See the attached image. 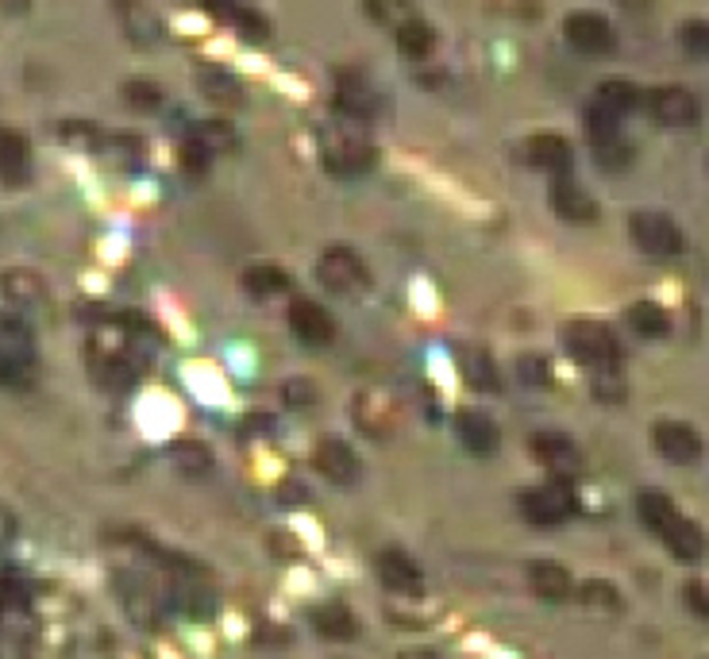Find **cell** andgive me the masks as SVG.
Wrapping results in <instances>:
<instances>
[{
	"instance_id": "ab89813d",
	"label": "cell",
	"mask_w": 709,
	"mask_h": 659,
	"mask_svg": "<svg viewBox=\"0 0 709 659\" xmlns=\"http://www.w3.org/2000/svg\"><path fill=\"white\" fill-rule=\"evenodd\" d=\"M181 166H186L189 174H201L205 166H208V151L201 144H194V139H189L186 147H181Z\"/></svg>"
},
{
	"instance_id": "b9f144b4",
	"label": "cell",
	"mask_w": 709,
	"mask_h": 659,
	"mask_svg": "<svg viewBox=\"0 0 709 659\" xmlns=\"http://www.w3.org/2000/svg\"><path fill=\"white\" fill-rule=\"evenodd\" d=\"M687 606L695 609V617H706L709 606H706V582H687Z\"/></svg>"
},
{
	"instance_id": "484cf974",
	"label": "cell",
	"mask_w": 709,
	"mask_h": 659,
	"mask_svg": "<svg viewBox=\"0 0 709 659\" xmlns=\"http://www.w3.org/2000/svg\"><path fill=\"white\" fill-rule=\"evenodd\" d=\"M637 101H640L637 86H632V81H624V78H605L602 86L594 89V108H598V112H605V116H617V120H621L624 112H632Z\"/></svg>"
},
{
	"instance_id": "ba28073f",
	"label": "cell",
	"mask_w": 709,
	"mask_h": 659,
	"mask_svg": "<svg viewBox=\"0 0 709 659\" xmlns=\"http://www.w3.org/2000/svg\"><path fill=\"white\" fill-rule=\"evenodd\" d=\"M0 358H4L8 382H23L36 363V336L23 316H0Z\"/></svg>"
},
{
	"instance_id": "6da1fadb",
	"label": "cell",
	"mask_w": 709,
	"mask_h": 659,
	"mask_svg": "<svg viewBox=\"0 0 709 659\" xmlns=\"http://www.w3.org/2000/svg\"><path fill=\"white\" fill-rule=\"evenodd\" d=\"M637 513H640V521H644L648 529H652L679 559H687V563L702 559V552H706L702 529H698L695 521H687L667 494H659V490H644V494L637 498Z\"/></svg>"
},
{
	"instance_id": "f1b7e54d",
	"label": "cell",
	"mask_w": 709,
	"mask_h": 659,
	"mask_svg": "<svg viewBox=\"0 0 709 659\" xmlns=\"http://www.w3.org/2000/svg\"><path fill=\"white\" fill-rule=\"evenodd\" d=\"M629 324H632V332H640L644 340H659L671 332V313L656 302H637V305H629Z\"/></svg>"
},
{
	"instance_id": "d590c367",
	"label": "cell",
	"mask_w": 709,
	"mask_h": 659,
	"mask_svg": "<svg viewBox=\"0 0 709 659\" xmlns=\"http://www.w3.org/2000/svg\"><path fill=\"white\" fill-rule=\"evenodd\" d=\"M124 101H128L131 108H139V112H155L158 101H163V94H158L155 81H147V78H131L128 86H124Z\"/></svg>"
},
{
	"instance_id": "bcb514c9",
	"label": "cell",
	"mask_w": 709,
	"mask_h": 659,
	"mask_svg": "<svg viewBox=\"0 0 709 659\" xmlns=\"http://www.w3.org/2000/svg\"><path fill=\"white\" fill-rule=\"evenodd\" d=\"M0 382H8V371H4V358H0Z\"/></svg>"
},
{
	"instance_id": "7402d4cb",
	"label": "cell",
	"mask_w": 709,
	"mask_h": 659,
	"mask_svg": "<svg viewBox=\"0 0 709 659\" xmlns=\"http://www.w3.org/2000/svg\"><path fill=\"white\" fill-rule=\"evenodd\" d=\"M529 582L540 598H548V602H563V598H571V590H574L571 571H567L563 563H555V559H540V563H532Z\"/></svg>"
},
{
	"instance_id": "5b68a950",
	"label": "cell",
	"mask_w": 709,
	"mask_h": 659,
	"mask_svg": "<svg viewBox=\"0 0 709 659\" xmlns=\"http://www.w3.org/2000/svg\"><path fill=\"white\" fill-rule=\"evenodd\" d=\"M316 278L332 294H358V289L371 286L363 255L352 252V247H324L321 258H316Z\"/></svg>"
},
{
	"instance_id": "f546056e",
	"label": "cell",
	"mask_w": 709,
	"mask_h": 659,
	"mask_svg": "<svg viewBox=\"0 0 709 659\" xmlns=\"http://www.w3.org/2000/svg\"><path fill=\"white\" fill-rule=\"evenodd\" d=\"M394 36H397V51H402L405 58H429L432 51H436V31H432L421 16L402 23Z\"/></svg>"
},
{
	"instance_id": "74e56055",
	"label": "cell",
	"mask_w": 709,
	"mask_h": 659,
	"mask_svg": "<svg viewBox=\"0 0 709 659\" xmlns=\"http://www.w3.org/2000/svg\"><path fill=\"white\" fill-rule=\"evenodd\" d=\"M516 374H521L524 386H548V382H552V366L540 355H524L521 363H516Z\"/></svg>"
},
{
	"instance_id": "603a6c76",
	"label": "cell",
	"mask_w": 709,
	"mask_h": 659,
	"mask_svg": "<svg viewBox=\"0 0 709 659\" xmlns=\"http://www.w3.org/2000/svg\"><path fill=\"white\" fill-rule=\"evenodd\" d=\"M197 4L208 8V12L228 23V28L244 31L247 39H266V20L258 12H252L247 4H239V0H197Z\"/></svg>"
},
{
	"instance_id": "8fae6325",
	"label": "cell",
	"mask_w": 709,
	"mask_h": 659,
	"mask_svg": "<svg viewBox=\"0 0 709 659\" xmlns=\"http://www.w3.org/2000/svg\"><path fill=\"white\" fill-rule=\"evenodd\" d=\"M652 440H656V452L663 455L667 463L690 466L702 459V436H698V429H690V424L682 421H659L652 429Z\"/></svg>"
},
{
	"instance_id": "f35d334b",
	"label": "cell",
	"mask_w": 709,
	"mask_h": 659,
	"mask_svg": "<svg viewBox=\"0 0 709 659\" xmlns=\"http://www.w3.org/2000/svg\"><path fill=\"white\" fill-rule=\"evenodd\" d=\"M594 394L602 397V402H621V397H624V386H621V378H617L613 371H598Z\"/></svg>"
},
{
	"instance_id": "277c9868",
	"label": "cell",
	"mask_w": 709,
	"mask_h": 659,
	"mask_svg": "<svg viewBox=\"0 0 709 659\" xmlns=\"http://www.w3.org/2000/svg\"><path fill=\"white\" fill-rule=\"evenodd\" d=\"M352 421L363 436L390 440V436H397V429H402V405H397V397L390 394V390L366 386V390H358L352 402Z\"/></svg>"
},
{
	"instance_id": "4dcf8cb0",
	"label": "cell",
	"mask_w": 709,
	"mask_h": 659,
	"mask_svg": "<svg viewBox=\"0 0 709 659\" xmlns=\"http://www.w3.org/2000/svg\"><path fill=\"white\" fill-rule=\"evenodd\" d=\"M366 16H371L374 23H382V28H402V23L416 20V4L413 0H363Z\"/></svg>"
},
{
	"instance_id": "f6af8a7d",
	"label": "cell",
	"mask_w": 709,
	"mask_h": 659,
	"mask_svg": "<svg viewBox=\"0 0 709 659\" xmlns=\"http://www.w3.org/2000/svg\"><path fill=\"white\" fill-rule=\"evenodd\" d=\"M402 659H436V652L432 648H408V652H402Z\"/></svg>"
},
{
	"instance_id": "2e32d148",
	"label": "cell",
	"mask_w": 709,
	"mask_h": 659,
	"mask_svg": "<svg viewBox=\"0 0 709 659\" xmlns=\"http://www.w3.org/2000/svg\"><path fill=\"white\" fill-rule=\"evenodd\" d=\"M548 197H552L555 216H563V220H571V224L598 220V201L579 186V181L571 178V174H555V181H552V189H548Z\"/></svg>"
},
{
	"instance_id": "9a60e30c",
	"label": "cell",
	"mask_w": 709,
	"mask_h": 659,
	"mask_svg": "<svg viewBox=\"0 0 709 659\" xmlns=\"http://www.w3.org/2000/svg\"><path fill=\"white\" fill-rule=\"evenodd\" d=\"M313 463H316V471H321L328 482H336V486H352V482L358 479L355 447L339 436H324L313 452Z\"/></svg>"
},
{
	"instance_id": "ee69618b",
	"label": "cell",
	"mask_w": 709,
	"mask_h": 659,
	"mask_svg": "<svg viewBox=\"0 0 709 659\" xmlns=\"http://www.w3.org/2000/svg\"><path fill=\"white\" fill-rule=\"evenodd\" d=\"M28 4H31V0H0V12H28Z\"/></svg>"
},
{
	"instance_id": "60d3db41",
	"label": "cell",
	"mask_w": 709,
	"mask_h": 659,
	"mask_svg": "<svg viewBox=\"0 0 709 659\" xmlns=\"http://www.w3.org/2000/svg\"><path fill=\"white\" fill-rule=\"evenodd\" d=\"M682 43H687L690 55H706V23L702 20L687 23V28H682Z\"/></svg>"
},
{
	"instance_id": "cb8c5ba5",
	"label": "cell",
	"mask_w": 709,
	"mask_h": 659,
	"mask_svg": "<svg viewBox=\"0 0 709 659\" xmlns=\"http://www.w3.org/2000/svg\"><path fill=\"white\" fill-rule=\"evenodd\" d=\"M31 174V147L20 131L0 128V178L4 181H23Z\"/></svg>"
},
{
	"instance_id": "ffe728a7",
	"label": "cell",
	"mask_w": 709,
	"mask_h": 659,
	"mask_svg": "<svg viewBox=\"0 0 709 659\" xmlns=\"http://www.w3.org/2000/svg\"><path fill=\"white\" fill-rule=\"evenodd\" d=\"M532 452H536L540 463H544L548 471H555L559 479L579 471V447H574L571 436H563V432H536V436H532Z\"/></svg>"
},
{
	"instance_id": "44dd1931",
	"label": "cell",
	"mask_w": 709,
	"mask_h": 659,
	"mask_svg": "<svg viewBox=\"0 0 709 659\" xmlns=\"http://www.w3.org/2000/svg\"><path fill=\"white\" fill-rule=\"evenodd\" d=\"M524 155H529L532 166L540 170H552V174H567L571 170V144H567L559 131H540L524 144Z\"/></svg>"
},
{
	"instance_id": "8d00e7d4",
	"label": "cell",
	"mask_w": 709,
	"mask_h": 659,
	"mask_svg": "<svg viewBox=\"0 0 709 659\" xmlns=\"http://www.w3.org/2000/svg\"><path fill=\"white\" fill-rule=\"evenodd\" d=\"M582 602H587V606H602V609H617V606H621V598H617L613 582L590 579V582H582Z\"/></svg>"
},
{
	"instance_id": "d6986e66",
	"label": "cell",
	"mask_w": 709,
	"mask_h": 659,
	"mask_svg": "<svg viewBox=\"0 0 709 659\" xmlns=\"http://www.w3.org/2000/svg\"><path fill=\"white\" fill-rule=\"evenodd\" d=\"M112 4H116V16H120V23H124V31H128L131 43H139V47L158 43L163 23H158L155 8L147 4V0H112Z\"/></svg>"
},
{
	"instance_id": "4fadbf2b",
	"label": "cell",
	"mask_w": 709,
	"mask_h": 659,
	"mask_svg": "<svg viewBox=\"0 0 709 659\" xmlns=\"http://www.w3.org/2000/svg\"><path fill=\"white\" fill-rule=\"evenodd\" d=\"M336 108L352 120H374L382 116V94L363 78V73H339V86H336Z\"/></svg>"
},
{
	"instance_id": "8992f818",
	"label": "cell",
	"mask_w": 709,
	"mask_h": 659,
	"mask_svg": "<svg viewBox=\"0 0 709 659\" xmlns=\"http://www.w3.org/2000/svg\"><path fill=\"white\" fill-rule=\"evenodd\" d=\"M521 513L540 529H555L574 513V490L563 479H552L544 486H532L521 494Z\"/></svg>"
},
{
	"instance_id": "52a82bcc",
	"label": "cell",
	"mask_w": 709,
	"mask_h": 659,
	"mask_svg": "<svg viewBox=\"0 0 709 659\" xmlns=\"http://www.w3.org/2000/svg\"><path fill=\"white\" fill-rule=\"evenodd\" d=\"M629 232H632V244L640 247L644 255L652 258H674L682 252V232L671 216L663 213H632L629 216Z\"/></svg>"
},
{
	"instance_id": "e575fe53",
	"label": "cell",
	"mask_w": 709,
	"mask_h": 659,
	"mask_svg": "<svg viewBox=\"0 0 709 659\" xmlns=\"http://www.w3.org/2000/svg\"><path fill=\"white\" fill-rule=\"evenodd\" d=\"M170 455L178 459V466L186 474H205L208 466H213V455H208V447L194 444V440H178V444L170 447Z\"/></svg>"
},
{
	"instance_id": "1f68e13d",
	"label": "cell",
	"mask_w": 709,
	"mask_h": 659,
	"mask_svg": "<svg viewBox=\"0 0 709 659\" xmlns=\"http://www.w3.org/2000/svg\"><path fill=\"white\" fill-rule=\"evenodd\" d=\"M594 158L605 166V170H621V166H629L632 163V147L621 139V131L617 136H602V139H594Z\"/></svg>"
},
{
	"instance_id": "d4e9b609",
	"label": "cell",
	"mask_w": 709,
	"mask_h": 659,
	"mask_svg": "<svg viewBox=\"0 0 709 659\" xmlns=\"http://www.w3.org/2000/svg\"><path fill=\"white\" fill-rule=\"evenodd\" d=\"M197 89L205 94V101H213L220 108H239V105H244V86H239L228 70H220V66H205V70L197 73Z\"/></svg>"
},
{
	"instance_id": "7bdbcfd3",
	"label": "cell",
	"mask_w": 709,
	"mask_h": 659,
	"mask_svg": "<svg viewBox=\"0 0 709 659\" xmlns=\"http://www.w3.org/2000/svg\"><path fill=\"white\" fill-rule=\"evenodd\" d=\"M16 529H20V524H16V513L0 505V552H4V548L16 540Z\"/></svg>"
},
{
	"instance_id": "5bb4252c",
	"label": "cell",
	"mask_w": 709,
	"mask_h": 659,
	"mask_svg": "<svg viewBox=\"0 0 709 659\" xmlns=\"http://www.w3.org/2000/svg\"><path fill=\"white\" fill-rule=\"evenodd\" d=\"M0 294L20 313H39L47 305V282L43 274L28 271V266H12V271L0 274Z\"/></svg>"
},
{
	"instance_id": "d6a6232c",
	"label": "cell",
	"mask_w": 709,
	"mask_h": 659,
	"mask_svg": "<svg viewBox=\"0 0 709 659\" xmlns=\"http://www.w3.org/2000/svg\"><path fill=\"white\" fill-rule=\"evenodd\" d=\"M463 374H466V382H471V386H479V390H498V366L490 363L486 352H466V358H463Z\"/></svg>"
},
{
	"instance_id": "836d02e7",
	"label": "cell",
	"mask_w": 709,
	"mask_h": 659,
	"mask_svg": "<svg viewBox=\"0 0 709 659\" xmlns=\"http://www.w3.org/2000/svg\"><path fill=\"white\" fill-rule=\"evenodd\" d=\"M189 139H194V144H201L205 151L213 155V151H228L232 139H236V136H232V128L224 120H201Z\"/></svg>"
},
{
	"instance_id": "e0dca14e",
	"label": "cell",
	"mask_w": 709,
	"mask_h": 659,
	"mask_svg": "<svg viewBox=\"0 0 709 659\" xmlns=\"http://www.w3.org/2000/svg\"><path fill=\"white\" fill-rule=\"evenodd\" d=\"M455 436L463 440V447L471 455H494L498 447H502V432H498V424L490 421L482 409H463V413H455Z\"/></svg>"
},
{
	"instance_id": "7a4b0ae2",
	"label": "cell",
	"mask_w": 709,
	"mask_h": 659,
	"mask_svg": "<svg viewBox=\"0 0 709 659\" xmlns=\"http://www.w3.org/2000/svg\"><path fill=\"white\" fill-rule=\"evenodd\" d=\"M321 163L328 174L336 178H355V174H366L374 163H378V151L374 144L355 128H328L321 136Z\"/></svg>"
},
{
	"instance_id": "30bf717a",
	"label": "cell",
	"mask_w": 709,
	"mask_h": 659,
	"mask_svg": "<svg viewBox=\"0 0 709 659\" xmlns=\"http://www.w3.org/2000/svg\"><path fill=\"white\" fill-rule=\"evenodd\" d=\"M648 108H652V116L659 124H667V128H695L698 116H702L698 97L682 86L652 89V94H648Z\"/></svg>"
},
{
	"instance_id": "4316f807",
	"label": "cell",
	"mask_w": 709,
	"mask_h": 659,
	"mask_svg": "<svg viewBox=\"0 0 709 659\" xmlns=\"http://www.w3.org/2000/svg\"><path fill=\"white\" fill-rule=\"evenodd\" d=\"M313 624H316V632H321V637H328V640H352L358 632L355 613L344 602L316 606L313 609Z\"/></svg>"
},
{
	"instance_id": "9c48e42d",
	"label": "cell",
	"mask_w": 709,
	"mask_h": 659,
	"mask_svg": "<svg viewBox=\"0 0 709 659\" xmlns=\"http://www.w3.org/2000/svg\"><path fill=\"white\" fill-rule=\"evenodd\" d=\"M289 328H294V336L308 347H324L336 340V321H332L328 308L313 302V297H294V302H289Z\"/></svg>"
},
{
	"instance_id": "ac0fdd59",
	"label": "cell",
	"mask_w": 709,
	"mask_h": 659,
	"mask_svg": "<svg viewBox=\"0 0 709 659\" xmlns=\"http://www.w3.org/2000/svg\"><path fill=\"white\" fill-rule=\"evenodd\" d=\"M378 574L394 594H405V598L424 594V571L416 567V559H408L405 552H397V548L378 555Z\"/></svg>"
},
{
	"instance_id": "83f0119b",
	"label": "cell",
	"mask_w": 709,
	"mask_h": 659,
	"mask_svg": "<svg viewBox=\"0 0 709 659\" xmlns=\"http://www.w3.org/2000/svg\"><path fill=\"white\" fill-rule=\"evenodd\" d=\"M244 289L252 297H278L289 289V274L274 263H255L244 271Z\"/></svg>"
},
{
	"instance_id": "3957f363",
	"label": "cell",
	"mask_w": 709,
	"mask_h": 659,
	"mask_svg": "<svg viewBox=\"0 0 709 659\" xmlns=\"http://www.w3.org/2000/svg\"><path fill=\"white\" fill-rule=\"evenodd\" d=\"M559 340H563L567 355L579 358L587 366H598V371H613L621 363V344L617 336L605 328L602 321H571L559 328Z\"/></svg>"
},
{
	"instance_id": "7c38bea8",
	"label": "cell",
	"mask_w": 709,
	"mask_h": 659,
	"mask_svg": "<svg viewBox=\"0 0 709 659\" xmlns=\"http://www.w3.org/2000/svg\"><path fill=\"white\" fill-rule=\"evenodd\" d=\"M563 36L582 55H609L613 51V28L598 12H571L563 20Z\"/></svg>"
}]
</instances>
